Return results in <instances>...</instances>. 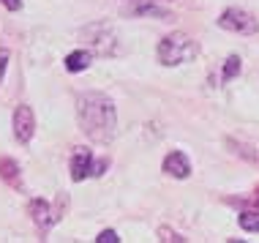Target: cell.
I'll use <instances>...</instances> for the list:
<instances>
[{"instance_id":"obj_1","label":"cell","mask_w":259,"mask_h":243,"mask_svg":"<svg viewBox=\"0 0 259 243\" xmlns=\"http://www.w3.org/2000/svg\"><path fill=\"white\" fill-rule=\"evenodd\" d=\"M76 120H79V129L85 131L88 140L99 145H107L115 140L117 109L107 93H96V90L82 93L76 99Z\"/></svg>"},{"instance_id":"obj_2","label":"cell","mask_w":259,"mask_h":243,"mask_svg":"<svg viewBox=\"0 0 259 243\" xmlns=\"http://www.w3.org/2000/svg\"><path fill=\"white\" fill-rule=\"evenodd\" d=\"M158 60L164 66H180V63H188V60H194L199 55V41L191 38L188 33H169V36H164L158 41Z\"/></svg>"},{"instance_id":"obj_3","label":"cell","mask_w":259,"mask_h":243,"mask_svg":"<svg viewBox=\"0 0 259 243\" xmlns=\"http://www.w3.org/2000/svg\"><path fill=\"white\" fill-rule=\"evenodd\" d=\"M85 36H88L90 50H93L96 55H101V58H109V55L120 52V47H117V36H115V30H112L109 25H90L85 30Z\"/></svg>"},{"instance_id":"obj_4","label":"cell","mask_w":259,"mask_h":243,"mask_svg":"<svg viewBox=\"0 0 259 243\" xmlns=\"http://www.w3.org/2000/svg\"><path fill=\"white\" fill-rule=\"evenodd\" d=\"M219 27H224L229 33H240V36H251V33L259 30V22L246 9H227L219 17Z\"/></svg>"},{"instance_id":"obj_5","label":"cell","mask_w":259,"mask_h":243,"mask_svg":"<svg viewBox=\"0 0 259 243\" xmlns=\"http://www.w3.org/2000/svg\"><path fill=\"white\" fill-rule=\"evenodd\" d=\"M33 134H36V115L27 104H19L14 109V137H17V142L27 145L33 140Z\"/></svg>"},{"instance_id":"obj_6","label":"cell","mask_w":259,"mask_h":243,"mask_svg":"<svg viewBox=\"0 0 259 243\" xmlns=\"http://www.w3.org/2000/svg\"><path fill=\"white\" fill-rule=\"evenodd\" d=\"M88 175H96V161H93V153L88 148H74L71 153V180H85Z\"/></svg>"},{"instance_id":"obj_7","label":"cell","mask_w":259,"mask_h":243,"mask_svg":"<svg viewBox=\"0 0 259 243\" xmlns=\"http://www.w3.org/2000/svg\"><path fill=\"white\" fill-rule=\"evenodd\" d=\"M161 170H164L169 178L186 180L188 175H191V161H188V156L183 153V150H172V153H166L164 164H161Z\"/></svg>"},{"instance_id":"obj_8","label":"cell","mask_w":259,"mask_h":243,"mask_svg":"<svg viewBox=\"0 0 259 243\" xmlns=\"http://www.w3.org/2000/svg\"><path fill=\"white\" fill-rule=\"evenodd\" d=\"M30 216L41 230H50L55 221H58V213H55L50 208V202H44V199H33L30 202Z\"/></svg>"},{"instance_id":"obj_9","label":"cell","mask_w":259,"mask_h":243,"mask_svg":"<svg viewBox=\"0 0 259 243\" xmlns=\"http://www.w3.org/2000/svg\"><path fill=\"white\" fill-rule=\"evenodd\" d=\"M90 63H93V52L90 50H76L71 55H66V71H71V74L85 71Z\"/></svg>"},{"instance_id":"obj_10","label":"cell","mask_w":259,"mask_h":243,"mask_svg":"<svg viewBox=\"0 0 259 243\" xmlns=\"http://www.w3.org/2000/svg\"><path fill=\"white\" fill-rule=\"evenodd\" d=\"M0 178L17 186L19 183V167H17V161H11V158H0Z\"/></svg>"},{"instance_id":"obj_11","label":"cell","mask_w":259,"mask_h":243,"mask_svg":"<svg viewBox=\"0 0 259 243\" xmlns=\"http://www.w3.org/2000/svg\"><path fill=\"white\" fill-rule=\"evenodd\" d=\"M237 221H240V227L246 232H259V211H243L237 216Z\"/></svg>"},{"instance_id":"obj_12","label":"cell","mask_w":259,"mask_h":243,"mask_svg":"<svg viewBox=\"0 0 259 243\" xmlns=\"http://www.w3.org/2000/svg\"><path fill=\"white\" fill-rule=\"evenodd\" d=\"M235 74H240V58H237V55H229L227 63H224V74H221V79L227 82V79H232Z\"/></svg>"},{"instance_id":"obj_13","label":"cell","mask_w":259,"mask_h":243,"mask_svg":"<svg viewBox=\"0 0 259 243\" xmlns=\"http://www.w3.org/2000/svg\"><path fill=\"white\" fill-rule=\"evenodd\" d=\"M9 60H11V52H9V50H0V82H3V77H6Z\"/></svg>"},{"instance_id":"obj_14","label":"cell","mask_w":259,"mask_h":243,"mask_svg":"<svg viewBox=\"0 0 259 243\" xmlns=\"http://www.w3.org/2000/svg\"><path fill=\"white\" fill-rule=\"evenodd\" d=\"M96 240H99V243H120V238H117V232H115V230H104Z\"/></svg>"},{"instance_id":"obj_15","label":"cell","mask_w":259,"mask_h":243,"mask_svg":"<svg viewBox=\"0 0 259 243\" xmlns=\"http://www.w3.org/2000/svg\"><path fill=\"white\" fill-rule=\"evenodd\" d=\"M0 3H3L9 11H19V9H22V0H0Z\"/></svg>"},{"instance_id":"obj_16","label":"cell","mask_w":259,"mask_h":243,"mask_svg":"<svg viewBox=\"0 0 259 243\" xmlns=\"http://www.w3.org/2000/svg\"><path fill=\"white\" fill-rule=\"evenodd\" d=\"M120 3H128V6H142V3H172V0H120Z\"/></svg>"}]
</instances>
